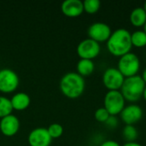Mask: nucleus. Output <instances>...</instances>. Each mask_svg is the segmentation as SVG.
Here are the masks:
<instances>
[{"instance_id": "nucleus-1", "label": "nucleus", "mask_w": 146, "mask_h": 146, "mask_svg": "<svg viewBox=\"0 0 146 146\" xmlns=\"http://www.w3.org/2000/svg\"><path fill=\"white\" fill-rule=\"evenodd\" d=\"M108 51L115 57H121L129 52L133 48L131 33L126 28H118L112 32L106 42Z\"/></svg>"}, {"instance_id": "nucleus-2", "label": "nucleus", "mask_w": 146, "mask_h": 146, "mask_svg": "<svg viewBox=\"0 0 146 146\" xmlns=\"http://www.w3.org/2000/svg\"><path fill=\"white\" fill-rule=\"evenodd\" d=\"M86 88V82L82 76L74 72L65 74L60 80V90L62 93L71 99L80 98Z\"/></svg>"}, {"instance_id": "nucleus-3", "label": "nucleus", "mask_w": 146, "mask_h": 146, "mask_svg": "<svg viewBox=\"0 0 146 146\" xmlns=\"http://www.w3.org/2000/svg\"><path fill=\"white\" fill-rule=\"evenodd\" d=\"M146 85L140 75L126 78L120 90L127 102L135 104L143 98Z\"/></svg>"}, {"instance_id": "nucleus-4", "label": "nucleus", "mask_w": 146, "mask_h": 146, "mask_svg": "<svg viewBox=\"0 0 146 146\" xmlns=\"http://www.w3.org/2000/svg\"><path fill=\"white\" fill-rule=\"evenodd\" d=\"M141 67L139 57L133 52H129L119 57L117 68L125 78L138 75Z\"/></svg>"}, {"instance_id": "nucleus-5", "label": "nucleus", "mask_w": 146, "mask_h": 146, "mask_svg": "<svg viewBox=\"0 0 146 146\" xmlns=\"http://www.w3.org/2000/svg\"><path fill=\"white\" fill-rule=\"evenodd\" d=\"M126 100L120 91H108L104 98V108L110 115H119L126 107Z\"/></svg>"}, {"instance_id": "nucleus-6", "label": "nucleus", "mask_w": 146, "mask_h": 146, "mask_svg": "<svg viewBox=\"0 0 146 146\" xmlns=\"http://www.w3.org/2000/svg\"><path fill=\"white\" fill-rule=\"evenodd\" d=\"M125 79L117 68L110 67L104 72L102 81L108 91H120Z\"/></svg>"}, {"instance_id": "nucleus-7", "label": "nucleus", "mask_w": 146, "mask_h": 146, "mask_svg": "<svg viewBox=\"0 0 146 146\" xmlns=\"http://www.w3.org/2000/svg\"><path fill=\"white\" fill-rule=\"evenodd\" d=\"M76 51L80 59L93 60L99 56L101 46L98 42L87 38L79 43Z\"/></svg>"}, {"instance_id": "nucleus-8", "label": "nucleus", "mask_w": 146, "mask_h": 146, "mask_svg": "<svg viewBox=\"0 0 146 146\" xmlns=\"http://www.w3.org/2000/svg\"><path fill=\"white\" fill-rule=\"evenodd\" d=\"M19 77L17 74L10 68L0 69V92L10 93L15 91L19 86Z\"/></svg>"}, {"instance_id": "nucleus-9", "label": "nucleus", "mask_w": 146, "mask_h": 146, "mask_svg": "<svg viewBox=\"0 0 146 146\" xmlns=\"http://www.w3.org/2000/svg\"><path fill=\"white\" fill-rule=\"evenodd\" d=\"M119 115L121 121L125 125L135 126L142 120L144 111L139 104H130L128 105H126V107L123 109Z\"/></svg>"}, {"instance_id": "nucleus-10", "label": "nucleus", "mask_w": 146, "mask_h": 146, "mask_svg": "<svg viewBox=\"0 0 146 146\" xmlns=\"http://www.w3.org/2000/svg\"><path fill=\"white\" fill-rule=\"evenodd\" d=\"M112 33L110 27L104 22L92 23L87 30L88 38L98 44L107 42Z\"/></svg>"}, {"instance_id": "nucleus-11", "label": "nucleus", "mask_w": 146, "mask_h": 146, "mask_svg": "<svg viewBox=\"0 0 146 146\" xmlns=\"http://www.w3.org/2000/svg\"><path fill=\"white\" fill-rule=\"evenodd\" d=\"M47 128L38 127L32 130L28 135V143L30 146H49L51 143Z\"/></svg>"}, {"instance_id": "nucleus-12", "label": "nucleus", "mask_w": 146, "mask_h": 146, "mask_svg": "<svg viewBox=\"0 0 146 146\" xmlns=\"http://www.w3.org/2000/svg\"><path fill=\"white\" fill-rule=\"evenodd\" d=\"M20 129V121L14 115H7L1 119L0 131L7 137H12L15 135Z\"/></svg>"}, {"instance_id": "nucleus-13", "label": "nucleus", "mask_w": 146, "mask_h": 146, "mask_svg": "<svg viewBox=\"0 0 146 146\" xmlns=\"http://www.w3.org/2000/svg\"><path fill=\"white\" fill-rule=\"evenodd\" d=\"M62 12L68 17H78L84 12L83 2L80 0H65L61 6Z\"/></svg>"}, {"instance_id": "nucleus-14", "label": "nucleus", "mask_w": 146, "mask_h": 146, "mask_svg": "<svg viewBox=\"0 0 146 146\" xmlns=\"http://www.w3.org/2000/svg\"><path fill=\"white\" fill-rule=\"evenodd\" d=\"M13 110H26L31 103V99L28 94L25 92H18L15 94L10 99Z\"/></svg>"}, {"instance_id": "nucleus-15", "label": "nucleus", "mask_w": 146, "mask_h": 146, "mask_svg": "<svg viewBox=\"0 0 146 146\" xmlns=\"http://www.w3.org/2000/svg\"><path fill=\"white\" fill-rule=\"evenodd\" d=\"M130 23L135 27H142L146 22V12L143 7L133 9L129 15Z\"/></svg>"}, {"instance_id": "nucleus-16", "label": "nucleus", "mask_w": 146, "mask_h": 146, "mask_svg": "<svg viewBox=\"0 0 146 146\" xmlns=\"http://www.w3.org/2000/svg\"><path fill=\"white\" fill-rule=\"evenodd\" d=\"M77 68V74H79L80 76L88 77L90 76L95 69V64L92 60H87V59H80L76 66Z\"/></svg>"}, {"instance_id": "nucleus-17", "label": "nucleus", "mask_w": 146, "mask_h": 146, "mask_svg": "<svg viewBox=\"0 0 146 146\" xmlns=\"http://www.w3.org/2000/svg\"><path fill=\"white\" fill-rule=\"evenodd\" d=\"M131 41L133 47L144 48L146 46V33L144 30H136L131 33Z\"/></svg>"}, {"instance_id": "nucleus-18", "label": "nucleus", "mask_w": 146, "mask_h": 146, "mask_svg": "<svg viewBox=\"0 0 146 146\" xmlns=\"http://www.w3.org/2000/svg\"><path fill=\"white\" fill-rule=\"evenodd\" d=\"M122 137L126 142H136L139 137V132L135 126L125 125L122 129Z\"/></svg>"}, {"instance_id": "nucleus-19", "label": "nucleus", "mask_w": 146, "mask_h": 146, "mask_svg": "<svg viewBox=\"0 0 146 146\" xmlns=\"http://www.w3.org/2000/svg\"><path fill=\"white\" fill-rule=\"evenodd\" d=\"M13 107L10 99L5 97H0V118H3L7 115H11Z\"/></svg>"}, {"instance_id": "nucleus-20", "label": "nucleus", "mask_w": 146, "mask_h": 146, "mask_svg": "<svg viewBox=\"0 0 146 146\" xmlns=\"http://www.w3.org/2000/svg\"><path fill=\"white\" fill-rule=\"evenodd\" d=\"M83 7L84 11H86L87 14L94 15L99 10L101 3L98 0H85L83 2Z\"/></svg>"}, {"instance_id": "nucleus-21", "label": "nucleus", "mask_w": 146, "mask_h": 146, "mask_svg": "<svg viewBox=\"0 0 146 146\" xmlns=\"http://www.w3.org/2000/svg\"><path fill=\"white\" fill-rule=\"evenodd\" d=\"M47 131L51 139H58L63 133V127L59 123H53L50 125V127L47 128Z\"/></svg>"}, {"instance_id": "nucleus-22", "label": "nucleus", "mask_w": 146, "mask_h": 146, "mask_svg": "<svg viewBox=\"0 0 146 146\" xmlns=\"http://www.w3.org/2000/svg\"><path fill=\"white\" fill-rule=\"evenodd\" d=\"M110 116V113L104 107L98 108L95 111V114H94V117H95L96 121L100 123H104V124L105 123V121L108 120V118Z\"/></svg>"}, {"instance_id": "nucleus-23", "label": "nucleus", "mask_w": 146, "mask_h": 146, "mask_svg": "<svg viewBox=\"0 0 146 146\" xmlns=\"http://www.w3.org/2000/svg\"><path fill=\"white\" fill-rule=\"evenodd\" d=\"M105 126L110 129H115L119 126V118L115 115H110L105 121Z\"/></svg>"}, {"instance_id": "nucleus-24", "label": "nucleus", "mask_w": 146, "mask_h": 146, "mask_svg": "<svg viewBox=\"0 0 146 146\" xmlns=\"http://www.w3.org/2000/svg\"><path fill=\"white\" fill-rule=\"evenodd\" d=\"M98 146H121V145L117 141L110 139V140L103 141V142L100 144V145H98Z\"/></svg>"}, {"instance_id": "nucleus-25", "label": "nucleus", "mask_w": 146, "mask_h": 146, "mask_svg": "<svg viewBox=\"0 0 146 146\" xmlns=\"http://www.w3.org/2000/svg\"><path fill=\"white\" fill-rule=\"evenodd\" d=\"M122 146H143L138 142H126Z\"/></svg>"}, {"instance_id": "nucleus-26", "label": "nucleus", "mask_w": 146, "mask_h": 146, "mask_svg": "<svg viewBox=\"0 0 146 146\" xmlns=\"http://www.w3.org/2000/svg\"><path fill=\"white\" fill-rule=\"evenodd\" d=\"M141 76V78L143 79V80H144V82L145 83L146 85V68L143 70V72H142V74L140 75Z\"/></svg>"}, {"instance_id": "nucleus-27", "label": "nucleus", "mask_w": 146, "mask_h": 146, "mask_svg": "<svg viewBox=\"0 0 146 146\" xmlns=\"http://www.w3.org/2000/svg\"><path fill=\"white\" fill-rule=\"evenodd\" d=\"M144 98V100L146 102V86L145 88V91H144V93H143V98Z\"/></svg>"}, {"instance_id": "nucleus-28", "label": "nucleus", "mask_w": 146, "mask_h": 146, "mask_svg": "<svg viewBox=\"0 0 146 146\" xmlns=\"http://www.w3.org/2000/svg\"><path fill=\"white\" fill-rule=\"evenodd\" d=\"M143 8H144V9L145 10V12H146V1L145 2V3H144V6H143Z\"/></svg>"}, {"instance_id": "nucleus-29", "label": "nucleus", "mask_w": 146, "mask_h": 146, "mask_svg": "<svg viewBox=\"0 0 146 146\" xmlns=\"http://www.w3.org/2000/svg\"><path fill=\"white\" fill-rule=\"evenodd\" d=\"M143 27H144V32L146 33V22H145V26H144Z\"/></svg>"}, {"instance_id": "nucleus-30", "label": "nucleus", "mask_w": 146, "mask_h": 146, "mask_svg": "<svg viewBox=\"0 0 146 146\" xmlns=\"http://www.w3.org/2000/svg\"><path fill=\"white\" fill-rule=\"evenodd\" d=\"M92 146H98V145H92Z\"/></svg>"}]
</instances>
